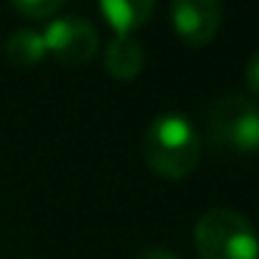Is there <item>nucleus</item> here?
<instances>
[{
	"instance_id": "1",
	"label": "nucleus",
	"mask_w": 259,
	"mask_h": 259,
	"mask_svg": "<svg viewBox=\"0 0 259 259\" xmlns=\"http://www.w3.org/2000/svg\"><path fill=\"white\" fill-rule=\"evenodd\" d=\"M142 156L153 173L164 176V179H181V176L192 173L201 159V137L184 114H159L145 128Z\"/></svg>"
},
{
	"instance_id": "2",
	"label": "nucleus",
	"mask_w": 259,
	"mask_h": 259,
	"mask_svg": "<svg viewBox=\"0 0 259 259\" xmlns=\"http://www.w3.org/2000/svg\"><path fill=\"white\" fill-rule=\"evenodd\" d=\"M195 251L201 259H259V234L237 209L214 206L195 223Z\"/></svg>"
},
{
	"instance_id": "3",
	"label": "nucleus",
	"mask_w": 259,
	"mask_h": 259,
	"mask_svg": "<svg viewBox=\"0 0 259 259\" xmlns=\"http://www.w3.org/2000/svg\"><path fill=\"white\" fill-rule=\"evenodd\" d=\"M209 134L226 151H259V103L245 95H223L209 109Z\"/></svg>"
},
{
	"instance_id": "4",
	"label": "nucleus",
	"mask_w": 259,
	"mask_h": 259,
	"mask_svg": "<svg viewBox=\"0 0 259 259\" xmlns=\"http://www.w3.org/2000/svg\"><path fill=\"white\" fill-rule=\"evenodd\" d=\"M45 51L62 64H87L98 53V31L84 17H59L42 31Z\"/></svg>"
},
{
	"instance_id": "5",
	"label": "nucleus",
	"mask_w": 259,
	"mask_h": 259,
	"mask_svg": "<svg viewBox=\"0 0 259 259\" xmlns=\"http://www.w3.org/2000/svg\"><path fill=\"white\" fill-rule=\"evenodd\" d=\"M170 20L187 45H206L220 28L223 6L220 0H170Z\"/></svg>"
},
{
	"instance_id": "6",
	"label": "nucleus",
	"mask_w": 259,
	"mask_h": 259,
	"mask_svg": "<svg viewBox=\"0 0 259 259\" xmlns=\"http://www.w3.org/2000/svg\"><path fill=\"white\" fill-rule=\"evenodd\" d=\"M106 70L112 78L117 81H131L140 75V70L145 67V48L134 39V36H114L106 48Z\"/></svg>"
},
{
	"instance_id": "7",
	"label": "nucleus",
	"mask_w": 259,
	"mask_h": 259,
	"mask_svg": "<svg viewBox=\"0 0 259 259\" xmlns=\"http://www.w3.org/2000/svg\"><path fill=\"white\" fill-rule=\"evenodd\" d=\"M106 23L117 31V36H131L140 25L148 23L156 0H98Z\"/></svg>"
},
{
	"instance_id": "8",
	"label": "nucleus",
	"mask_w": 259,
	"mask_h": 259,
	"mask_svg": "<svg viewBox=\"0 0 259 259\" xmlns=\"http://www.w3.org/2000/svg\"><path fill=\"white\" fill-rule=\"evenodd\" d=\"M45 56H48V51H45L42 31L20 28L6 39V59L14 67H34V64H39Z\"/></svg>"
},
{
	"instance_id": "9",
	"label": "nucleus",
	"mask_w": 259,
	"mask_h": 259,
	"mask_svg": "<svg viewBox=\"0 0 259 259\" xmlns=\"http://www.w3.org/2000/svg\"><path fill=\"white\" fill-rule=\"evenodd\" d=\"M64 0H12V6L17 9L23 17H31V20H45L51 14H56L62 9Z\"/></svg>"
},
{
	"instance_id": "10",
	"label": "nucleus",
	"mask_w": 259,
	"mask_h": 259,
	"mask_svg": "<svg viewBox=\"0 0 259 259\" xmlns=\"http://www.w3.org/2000/svg\"><path fill=\"white\" fill-rule=\"evenodd\" d=\"M245 84L253 95H259V48L251 53V59L245 64Z\"/></svg>"
},
{
	"instance_id": "11",
	"label": "nucleus",
	"mask_w": 259,
	"mask_h": 259,
	"mask_svg": "<svg viewBox=\"0 0 259 259\" xmlns=\"http://www.w3.org/2000/svg\"><path fill=\"white\" fill-rule=\"evenodd\" d=\"M134 259H179L173 251H167V248H148V251L137 253Z\"/></svg>"
}]
</instances>
